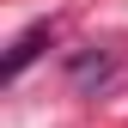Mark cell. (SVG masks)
<instances>
[{
    "label": "cell",
    "instance_id": "obj_2",
    "mask_svg": "<svg viewBox=\"0 0 128 128\" xmlns=\"http://www.w3.org/2000/svg\"><path fill=\"white\" fill-rule=\"evenodd\" d=\"M73 79L86 86V79H110V55H86V61H73Z\"/></svg>",
    "mask_w": 128,
    "mask_h": 128
},
{
    "label": "cell",
    "instance_id": "obj_1",
    "mask_svg": "<svg viewBox=\"0 0 128 128\" xmlns=\"http://www.w3.org/2000/svg\"><path fill=\"white\" fill-rule=\"evenodd\" d=\"M43 43H55V18H43V24H30V30H18V37H12L6 61H0V79H18L30 61L43 55Z\"/></svg>",
    "mask_w": 128,
    "mask_h": 128
}]
</instances>
